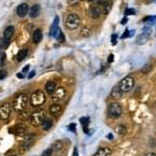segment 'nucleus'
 Listing matches in <instances>:
<instances>
[{"label":"nucleus","mask_w":156,"mask_h":156,"mask_svg":"<svg viewBox=\"0 0 156 156\" xmlns=\"http://www.w3.org/2000/svg\"><path fill=\"white\" fill-rule=\"evenodd\" d=\"M28 103V97L26 94L22 93V94H19L18 96L15 98L14 102H13V108L15 111L17 113H22L24 109L26 108Z\"/></svg>","instance_id":"nucleus-1"},{"label":"nucleus","mask_w":156,"mask_h":156,"mask_svg":"<svg viewBox=\"0 0 156 156\" xmlns=\"http://www.w3.org/2000/svg\"><path fill=\"white\" fill-rule=\"evenodd\" d=\"M46 102V95L41 90H38L30 96V105L32 107H39Z\"/></svg>","instance_id":"nucleus-2"},{"label":"nucleus","mask_w":156,"mask_h":156,"mask_svg":"<svg viewBox=\"0 0 156 156\" xmlns=\"http://www.w3.org/2000/svg\"><path fill=\"white\" fill-rule=\"evenodd\" d=\"M45 118H46V113L43 109L33 111V113L30 114L31 125L35 126V127H39V126H41V124H42V122L44 121Z\"/></svg>","instance_id":"nucleus-3"},{"label":"nucleus","mask_w":156,"mask_h":156,"mask_svg":"<svg viewBox=\"0 0 156 156\" xmlns=\"http://www.w3.org/2000/svg\"><path fill=\"white\" fill-rule=\"evenodd\" d=\"M80 25V18L77 14H70L66 19V26L71 30H75Z\"/></svg>","instance_id":"nucleus-4"},{"label":"nucleus","mask_w":156,"mask_h":156,"mask_svg":"<svg viewBox=\"0 0 156 156\" xmlns=\"http://www.w3.org/2000/svg\"><path fill=\"white\" fill-rule=\"evenodd\" d=\"M122 114V107L119 103H111L107 109V116L110 119H118Z\"/></svg>","instance_id":"nucleus-5"},{"label":"nucleus","mask_w":156,"mask_h":156,"mask_svg":"<svg viewBox=\"0 0 156 156\" xmlns=\"http://www.w3.org/2000/svg\"><path fill=\"white\" fill-rule=\"evenodd\" d=\"M119 85H120V90L121 92L123 93H129L131 91V90L133 89V85H134V80H133L132 77L130 76H127L125 77L123 80L119 83Z\"/></svg>","instance_id":"nucleus-6"},{"label":"nucleus","mask_w":156,"mask_h":156,"mask_svg":"<svg viewBox=\"0 0 156 156\" xmlns=\"http://www.w3.org/2000/svg\"><path fill=\"white\" fill-rule=\"evenodd\" d=\"M12 114V105L9 103H3L0 106V120L6 121L11 117Z\"/></svg>","instance_id":"nucleus-7"},{"label":"nucleus","mask_w":156,"mask_h":156,"mask_svg":"<svg viewBox=\"0 0 156 156\" xmlns=\"http://www.w3.org/2000/svg\"><path fill=\"white\" fill-rule=\"evenodd\" d=\"M66 95H67V92L64 87H56V90L52 94V99L54 101H59V100H63L65 98Z\"/></svg>","instance_id":"nucleus-8"},{"label":"nucleus","mask_w":156,"mask_h":156,"mask_svg":"<svg viewBox=\"0 0 156 156\" xmlns=\"http://www.w3.org/2000/svg\"><path fill=\"white\" fill-rule=\"evenodd\" d=\"M28 13H29V6L27 3H21L20 5L18 6V8H17V14H18V16L21 17V18L25 17Z\"/></svg>","instance_id":"nucleus-9"},{"label":"nucleus","mask_w":156,"mask_h":156,"mask_svg":"<svg viewBox=\"0 0 156 156\" xmlns=\"http://www.w3.org/2000/svg\"><path fill=\"white\" fill-rule=\"evenodd\" d=\"M32 143H33V137L32 136H29V137L26 138L25 141H24L23 143L21 144V146H20V151H21V153H24V152H26L29 148L31 147V145H32Z\"/></svg>","instance_id":"nucleus-10"},{"label":"nucleus","mask_w":156,"mask_h":156,"mask_svg":"<svg viewBox=\"0 0 156 156\" xmlns=\"http://www.w3.org/2000/svg\"><path fill=\"white\" fill-rule=\"evenodd\" d=\"M49 111H50V114H52V116L57 117V116H59V114H62L63 107L60 106L59 104H52V105L50 106V108H49Z\"/></svg>","instance_id":"nucleus-11"},{"label":"nucleus","mask_w":156,"mask_h":156,"mask_svg":"<svg viewBox=\"0 0 156 156\" xmlns=\"http://www.w3.org/2000/svg\"><path fill=\"white\" fill-rule=\"evenodd\" d=\"M56 83H55V81H52V80H50V81H48L47 83L45 85V90H46V93H47L48 95H52L54 91L56 90Z\"/></svg>","instance_id":"nucleus-12"},{"label":"nucleus","mask_w":156,"mask_h":156,"mask_svg":"<svg viewBox=\"0 0 156 156\" xmlns=\"http://www.w3.org/2000/svg\"><path fill=\"white\" fill-rule=\"evenodd\" d=\"M41 126H42L43 130H45V131L50 130L53 126V120L51 118H45L44 121L42 122V124H41Z\"/></svg>","instance_id":"nucleus-13"},{"label":"nucleus","mask_w":156,"mask_h":156,"mask_svg":"<svg viewBox=\"0 0 156 156\" xmlns=\"http://www.w3.org/2000/svg\"><path fill=\"white\" fill-rule=\"evenodd\" d=\"M111 149L108 147H102L94 154V156H110Z\"/></svg>","instance_id":"nucleus-14"},{"label":"nucleus","mask_w":156,"mask_h":156,"mask_svg":"<svg viewBox=\"0 0 156 156\" xmlns=\"http://www.w3.org/2000/svg\"><path fill=\"white\" fill-rule=\"evenodd\" d=\"M101 8L98 6V5H95V6H92L91 9H90V15H91V17H93V18H99L100 16H101Z\"/></svg>","instance_id":"nucleus-15"},{"label":"nucleus","mask_w":156,"mask_h":156,"mask_svg":"<svg viewBox=\"0 0 156 156\" xmlns=\"http://www.w3.org/2000/svg\"><path fill=\"white\" fill-rule=\"evenodd\" d=\"M40 12H41V7L39 4H35L29 8V15H30L31 18H36L40 15Z\"/></svg>","instance_id":"nucleus-16"},{"label":"nucleus","mask_w":156,"mask_h":156,"mask_svg":"<svg viewBox=\"0 0 156 156\" xmlns=\"http://www.w3.org/2000/svg\"><path fill=\"white\" fill-rule=\"evenodd\" d=\"M14 35H15V27L14 26H8V27H6L5 30H4L3 38L9 41L12 38H13Z\"/></svg>","instance_id":"nucleus-17"},{"label":"nucleus","mask_w":156,"mask_h":156,"mask_svg":"<svg viewBox=\"0 0 156 156\" xmlns=\"http://www.w3.org/2000/svg\"><path fill=\"white\" fill-rule=\"evenodd\" d=\"M111 97H113L114 99H119V98H121L122 97V95H123V93L121 92V90H120V85L119 84H117L116 86L114 87L113 90H111Z\"/></svg>","instance_id":"nucleus-18"},{"label":"nucleus","mask_w":156,"mask_h":156,"mask_svg":"<svg viewBox=\"0 0 156 156\" xmlns=\"http://www.w3.org/2000/svg\"><path fill=\"white\" fill-rule=\"evenodd\" d=\"M26 130H27V127H26L25 124H18V125L15 126V131H16L17 134H24V133L26 132Z\"/></svg>","instance_id":"nucleus-19"},{"label":"nucleus","mask_w":156,"mask_h":156,"mask_svg":"<svg viewBox=\"0 0 156 156\" xmlns=\"http://www.w3.org/2000/svg\"><path fill=\"white\" fill-rule=\"evenodd\" d=\"M42 39H43V31L41 29H36L32 35V41L35 43H40Z\"/></svg>","instance_id":"nucleus-20"},{"label":"nucleus","mask_w":156,"mask_h":156,"mask_svg":"<svg viewBox=\"0 0 156 156\" xmlns=\"http://www.w3.org/2000/svg\"><path fill=\"white\" fill-rule=\"evenodd\" d=\"M28 54V51L27 49H22L19 51V53L17 54V60L18 62H22L23 59H25V57L27 56Z\"/></svg>","instance_id":"nucleus-21"},{"label":"nucleus","mask_w":156,"mask_h":156,"mask_svg":"<svg viewBox=\"0 0 156 156\" xmlns=\"http://www.w3.org/2000/svg\"><path fill=\"white\" fill-rule=\"evenodd\" d=\"M148 38H149V36L144 35V33H141V35L137 36V38H136V44H137V45H144V44L148 41Z\"/></svg>","instance_id":"nucleus-22"},{"label":"nucleus","mask_w":156,"mask_h":156,"mask_svg":"<svg viewBox=\"0 0 156 156\" xmlns=\"http://www.w3.org/2000/svg\"><path fill=\"white\" fill-rule=\"evenodd\" d=\"M80 123H81L82 126H83L84 132L87 133V131H89V128H87V126H89V123H90V119L87 118V117H83V118H80Z\"/></svg>","instance_id":"nucleus-23"},{"label":"nucleus","mask_w":156,"mask_h":156,"mask_svg":"<svg viewBox=\"0 0 156 156\" xmlns=\"http://www.w3.org/2000/svg\"><path fill=\"white\" fill-rule=\"evenodd\" d=\"M8 45H9L8 40H6V39H4V38L0 39V48H2V49H6V48L8 47Z\"/></svg>","instance_id":"nucleus-24"},{"label":"nucleus","mask_w":156,"mask_h":156,"mask_svg":"<svg viewBox=\"0 0 156 156\" xmlns=\"http://www.w3.org/2000/svg\"><path fill=\"white\" fill-rule=\"evenodd\" d=\"M144 22H148L147 24H149V25H153V24L156 22V16H153V17H146L145 19H144Z\"/></svg>","instance_id":"nucleus-25"},{"label":"nucleus","mask_w":156,"mask_h":156,"mask_svg":"<svg viewBox=\"0 0 156 156\" xmlns=\"http://www.w3.org/2000/svg\"><path fill=\"white\" fill-rule=\"evenodd\" d=\"M135 33V30L133 29V30H126V32H124L123 35H122L121 39H126V38H130V36H132Z\"/></svg>","instance_id":"nucleus-26"},{"label":"nucleus","mask_w":156,"mask_h":156,"mask_svg":"<svg viewBox=\"0 0 156 156\" xmlns=\"http://www.w3.org/2000/svg\"><path fill=\"white\" fill-rule=\"evenodd\" d=\"M116 130H117V132L119 133V134H126V132H127V129H126L125 127H124L123 125H120V126H118V127L116 128Z\"/></svg>","instance_id":"nucleus-27"},{"label":"nucleus","mask_w":156,"mask_h":156,"mask_svg":"<svg viewBox=\"0 0 156 156\" xmlns=\"http://www.w3.org/2000/svg\"><path fill=\"white\" fill-rule=\"evenodd\" d=\"M92 35V29H90L89 27H84L81 30V36H90Z\"/></svg>","instance_id":"nucleus-28"},{"label":"nucleus","mask_w":156,"mask_h":156,"mask_svg":"<svg viewBox=\"0 0 156 156\" xmlns=\"http://www.w3.org/2000/svg\"><path fill=\"white\" fill-rule=\"evenodd\" d=\"M152 69V66H151L150 64H146L144 67L142 68V72L144 73H148V72H150V70Z\"/></svg>","instance_id":"nucleus-29"},{"label":"nucleus","mask_w":156,"mask_h":156,"mask_svg":"<svg viewBox=\"0 0 156 156\" xmlns=\"http://www.w3.org/2000/svg\"><path fill=\"white\" fill-rule=\"evenodd\" d=\"M51 154H52V148H48V149L44 150L41 156H51Z\"/></svg>","instance_id":"nucleus-30"},{"label":"nucleus","mask_w":156,"mask_h":156,"mask_svg":"<svg viewBox=\"0 0 156 156\" xmlns=\"http://www.w3.org/2000/svg\"><path fill=\"white\" fill-rule=\"evenodd\" d=\"M151 32H152V30H151V28H150V27L146 26V27L144 28V31H143L144 35H146L147 36H151Z\"/></svg>","instance_id":"nucleus-31"},{"label":"nucleus","mask_w":156,"mask_h":156,"mask_svg":"<svg viewBox=\"0 0 156 156\" xmlns=\"http://www.w3.org/2000/svg\"><path fill=\"white\" fill-rule=\"evenodd\" d=\"M135 14V9L133 8H127L125 11V16H131V15Z\"/></svg>","instance_id":"nucleus-32"},{"label":"nucleus","mask_w":156,"mask_h":156,"mask_svg":"<svg viewBox=\"0 0 156 156\" xmlns=\"http://www.w3.org/2000/svg\"><path fill=\"white\" fill-rule=\"evenodd\" d=\"M55 39H56L57 41H59V42H64V41H65V36H64V33H63L62 31H60V32L58 33L57 36H56Z\"/></svg>","instance_id":"nucleus-33"},{"label":"nucleus","mask_w":156,"mask_h":156,"mask_svg":"<svg viewBox=\"0 0 156 156\" xmlns=\"http://www.w3.org/2000/svg\"><path fill=\"white\" fill-rule=\"evenodd\" d=\"M6 75H7V72L5 70H1V71H0V80L4 79V78L6 77Z\"/></svg>","instance_id":"nucleus-34"},{"label":"nucleus","mask_w":156,"mask_h":156,"mask_svg":"<svg viewBox=\"0 0 156 156\" xmlns=\"http://www.w3.org/2000/svg\"><path fill=\"white\" fill-rule=\"evenodd\" d=\"M70 131H72V132H75V130H76V125H75V123H72L71 125H69V127H68Z\"/></svg>","instance_id":"nucleus-35"},{"label":"nucleus","mask_w":156,"mask_h":156,"mask_svg":"<svg viewBox=\"0 0 156 156\" xmlns=\"http://www.w3.org/2000/svg\"><path fill=\"white\" fill-rule=\"evenodd\" d=\"M117 40H118V36H117V35H113V36H111V43H113V45H116V44H117Z\"/></svg>","instance_id":"nucleus-36"},{"label":"nucleus","mask_w":156,"mask_h":156,"mask_svg":"<svg viewBox=\"0 0 156 156\" xmlns=\"http://www.w3.org/2000/svg\"><path fill=\"white\" fill-rule=\"evenodd\" d=\"M4 60H5V54H2L1 56V62H0V65L4 66Z\"/></svg>","instance_id":"nucleus-37"},{"label":"nucleus","mask_w":156,"mask_h":156,"mask_svg":"<svg viewBox=\"0 0 156 156\" xmlns=\"http://www.w3.org/2000/svg\"><path fill=\"white\" fill-rule=\"evenodd\" d=\"M28 69H29V66L27 65V66H26V67H24V68H23V70H22V72H21V73H23V74H25V73H27Z\"/></svg>","instance_id":"nucleus-38"},{"label":"nucleus","mask_w":156,"mask_h":156,"mask_svg":"<svg viewBox=\"0 0 156 156\" xmlns=\"http://www.w3.org/2000/svg\"><path fill=\"white\" fill-rule=\"evenodd\" d=\"M35 75H36V71H31L30 74L28 75V78H29V79H31L32 77H35Z\"/></svg>","instance_id":"nucleus-39"},{"label":"nucleus","mask_w":156,"mask_h":156,"mask_svg":"<svg viewBox=\"0 0 156 156\" xmlns=\"http://www.w3.org/2000/svg\"><path fill=\"white\" fill-rule=\"evenodd\" d=\"M127 18H126V17H125V18H123V19H122V21H121V24H122V25H125V24L126 23H127Z\"/></svg>","instance_id":"nucleus-40"},{"label":"nucleus","mask_w":156,"mask_h":156,"mask_svg":"<svg viewBox=\"0 0 156 156\" xmlns=\"http://www.w3.org/2000/svg\"><path fill=\"white\" fill-rule=\"evenodd\" d=\"M113 60H114V55H113V54H110V55H109V57H108V59H107V62H108V63H111Z\"/></svg>","instance_id":"nucleus-41"},{"label":"nucleus","mask_w":156,"mask_h":156,"mask_svg":"<svg viewBox=\"0 0 156 156\" xmlns=\"http://www.w3.org/2000/svg\"><path fill=\"white\" fill-rule=\"evenodd\" d=\"M69 1H70V3H71V4H74V3H77L78 0H69Z\"/></svg>","instance_id":"nucleus-42"},{"label":"nucleus","mask_w":156,"mask_h":156,"mask_svg":"<svg viewBox=\"0 0 156 156\" xmlns=\"http://www.w3.org/2000/svg\"><path fill=\"white\" fill-rule=\"evenodd\" d=\"M145 156H156L155 153H148V154H146Z\"/></svg>","instance_id":"nucleus-43"},{"label":"nucleus","mask_w":156,"mask_h":156,"mask_svg":"<svg viewBox=\"0 0 156 156\" xmlns=\"http://www.w3.org/2000/svg\"><path fill=\"white\" fill-rule=\"evenodd\" d=\"M107 137H108L109 140H113V138H114V137H113V134H111V133H109V134L107 135Z\"/></svg>","instance_id":"nucleus-44"},{"label":"nucleus","mask_w":156,"mask_h":156,"mask_svg":"<svg viewBox=\"0 0 156 156\" xmlns=\"http://www.w3.org/2000/svg\"><path fill=\"white\" fill-rule=\"evenodd\" d=\"M73 156H77V149L76 148L74 149V154H73Z\"/></svg>","instance_id":"nucleus-45"},{"label":"nucleus","mask_w":156,"mask_h":156,"mask_svg":"<svg viewBox=\"0 0 156 156\" xmlns=\"http://www.w3.org/2000/svg\"><path fill=\"white\" fill-rule=\"evenodd\" d=\"M105 1H106V0H99V3H100V4H103Z\"/></svg>","instance_id":"nucleus-46"},{"label":"nucleus","mask_w":156,"mask_h":156,"mask_svg":"<svg viewBox=\"0 0 156 156\" xmlns=\"http://www.w3.org/2000/svg\"><path fill=\"white\" fill-rule=\"evenodd\" d=\"M18 77L19 78H23V74H18Z\"/></svg>","instance_id":"nucleus-47"},{"label":"nucleus","mask_w":156,"mask_h":156,"mask_svg":"<svg viewBox=\"0 0 156 156\" xmlns=\"http://www.w3.org/2000/svg\"><path fill=\"white\" fill-rule=\"evenodd\" d=\"M8 156H17V155H15V154H13V155H8Z\"/></svg>","instance_id":"nucleus-48"},{"label":"nucleus","mask_w":156,"mask_h":156,"mask_svg":"<svg viewBox=\"0 0 156 156\" xmlns=\"http://www.w3.org/2000/svg\"><path fill=\"white\" fill-rule=\"evenodd\" d=\"M87 1H94V0H87Z\"/></svg>","instance_id":"nucleus-49"},{"label":"nucleus","mask_w":156,"mask_h":156,"mask_svg":"<svg viewBox=\"0 0 156 156\" xmlns=\"http://www.w3.org/2000/svg\"><path fill=\"white\" fill-rule=\"evenodd\" d=\"M110 1H113V0H110Z\"/></svg>","instance_id":"nucleus-50"}]
</instances>
